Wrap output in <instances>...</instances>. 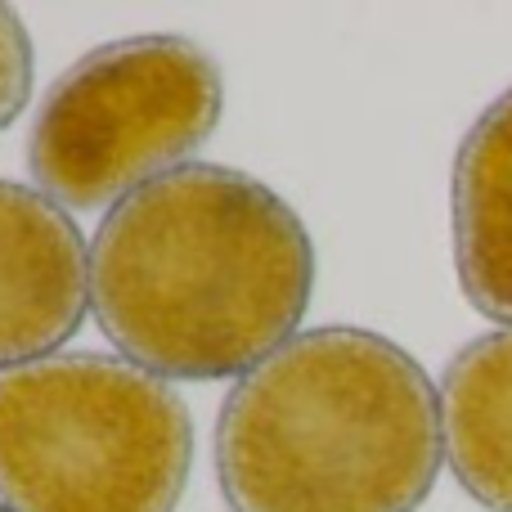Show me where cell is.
Wrapping results in <instances>:
<instances>
[{"label":"cell","mask_w":512,"mask_h":512,"mask_svg":"<svg viewBox=\"0 0 512 512\" xmlns=\"http://www.w3.org/2000/svg\"><path fill=\"white\" fill-rule=\"evenodd\" d=\"M194 459L189 409L108 355L0 369V499L14 512H176Z\"/></svg>","instance_id":"3"},{"label":"cell","mask_w":512,"mask_h":512,"mask_svg":"<svg viewBox=\"0 0 512 512\" xmlns=\"http://www.w3.org/2000/svg\"><path fill=\"white\" fill-rule=\"evenodd\" d=\"M454 265L463 297L512 328V90L472 122L454 158Z\"/></svg>","instance_id":"6"},{"label":"cell","mask_w":512,"mask_h":512,"mask_svg":"<svg viewBox=\"0 0 512 512\" xmlns=\"http://www.w3.org/2000/svg\"><path fill=\"white\" fill-rule=\"evenodd\" d=\"M90 256L36 189L0 180V369L45 360L86 319Z\"/></svg>","instance_id":"5"},{"label":"cell","mask_w":512,"mask_h":512,"mask_svg":"<svg viewBox=\"0 0 512 512\" xmlns=\"http://www.w3.org/2000/svg\"><path fill=\"white\" fill-rule=\"evenodd\" d=\"M315 288V243L270 185L234 167H176L104 216L90 306L144 373L234 378L270 360Z\"/></svg>","instance_id":"1"},{"label":"cell","mask_w":512,"mask_h":512,"mask_svg":"<svg viewBox=\"0 0 512 512\" xmlns=\"http://www.w3.org/2000/svg\"><path fill=\"white\" fill-rule=\"evenodd\" d=\"M445 459L490 512H512V328L468 342L441 382Z\"/></svg>","instance_id":"7"},{"label":"cell","mask_w":512,"mask_h":512,"mask_svg":"<svg viewBox=\"0 0 512 512\" xmlns=\"http://www.w3.org/2000/svg\"><path fill=\"white\" fill-rule=\"evenodd\" d=\"M445 454L423 364L369 328L283 342L230 391L216 477L234 512H418Z\"/></svg>","instance_id":"2"},{"label":"cell","mask_w":512,"mask_h":512,"mask_svg":"<svg viewBox=\"0 0 512 512\" xmlns=\"http://www.w3.org/2000/svg\"><path fill=\"white\" fill-rule=\"evenodd\" d=\"M0 512H9V508H0Z\"/></svg>","instance_id":"9"},{"label":"cell","mask_w":512,"mask_h":512,"mask_svg":"<svg viewBox=\"0 0 512 512\" xmlns=\"http://www.w3.org/2000/svg\"><path fill=\"white\" fill-rule=\"evenodd\" d=\"M225 108L216 59L189 36H126L77 59L41 99L27 140L54 203L90 212L171 176Z\"/></svg>","instance_id":"4"},{"label":"cell","mask_w":512,"mask_h":512,"mask_svg":"<svg viewBox=\"0 0 512 512\" xmlns=\"http://www.w3.org/2000/svg\"><path fill=\"white\" fill-rule=\"evenodd\" d=\"M32 95V41L9 5H0V131L23 113Z\"/></svg>","instance_id":"8"}]
</instances>
